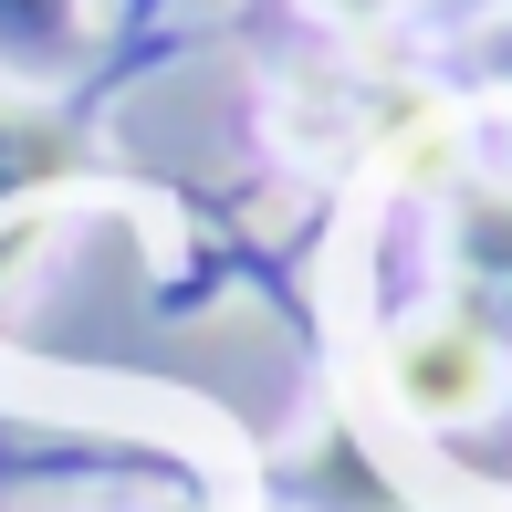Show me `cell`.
I'll return each instance as SVG.
<instances>
[{"instance_id":"cell-2","label":"cell","mask_w":512,"mask_h":512,"mask_svg":"<svg viewBox=\"0 0 512 512\" xmlns=\"http://www.w3.org/2000/svg\"><path fill=\"white\" fill-rule=\"evenodd\" d=\"M460 272H471L481 324H512V199H471V220H460Z\"/></svg>"},{"instance_id":"cell-4","label":"cell","mask_w":512,"mask_h":512,"mask_svg":"<svg viewBox=\"0 0 512 512\" xmlns=\"http://www.w3.org/2000/svg\"><path fill=\"white\" fill-rule=\"evenodd\" d=\"M63 168H74V147H63L42 115H11V105H0V199L32 189V178H63Z\"/></svg>"},{"instance_id":"cell-3","label":"cell","mask_w":512,"mask_h":512,"mask_svg":"<svg viewBox=\"0 0 512 512\" xmlns=\"http://www.w3.org/2000/svg\"><path fill=\"white\" fill-rule=\"evenodd\" d=\"M0 53L11 63H63L74 53V0H0Z\"/></svg>"},{"instance_id":"cell-5","label":"cell","mask_w":512,"mask_h":512,"mask_svg":"<svg viewBox=\"0 0 512 512\" xmlns=\"http://www.w3.org/2000/svg\"><path fill=\"white\" fill-rule=\"evenodd\" d=\"M335 11H377V0H335Z\"/></svg>"},{"instance_id":"cell-1","label":"cell","mask_w":512,"mask_h":512,"mask_svg":"<svg viewBox=\"0 0 512 512\" xmlns=\"http://www.w3.org/2000/svg\"><path fill=\"white\" fill-rule=\"evenodd\" d=\"M398 387H408V408H418V418H450V408H471L481 387H492V356H481V324H450V335H418L408 356H398Z\"/></svg>"}]
</instances>
